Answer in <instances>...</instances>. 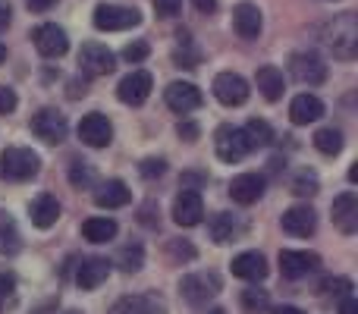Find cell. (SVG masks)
Instances as JSON below:
<instances>
[{"instance_id": "cell-39", "label": "cell", "mask_w": 358, "mask_h": 314, "mask_svg": "<svg viewBox=\"0 0 358 314\" xmlns=\"http://www.w3.org/2000/svg\"><path fill=\"white\" fill-rule=\"evenodd\" d=\"M155 10H157V16L173 19V16H179V10H182V0H155Z\"/></svg>"}, {"instance_id": "cell-50", "label": "cell", "mask_w": 358, "mask_h": 314, "mask_svg": "<svg viewBox=\"0 0 358 314\" xmlns=\"http://www.w3.org/2000/svg\"><path fill=\"white\" fill-rule=\"evenodd\" d=\"M69 314H79V311H69Z\"/></svg>"}, {"instance_id": "cell-44", "label": "cell", "mask_w": 358, "mask_h": 314, "mask_svg": "<svg viewBox=\"0 0 358 314\" xmlns=\"http://www.w3.org/2000/svg\"><path fill=\"white\" fill-rule=\"evenodd\" d=\"M340 314H358V299H355V296H346V299H343Z\"/></svg>"}, {"instance_id": "cell-32", "label": "cell", "mask_w": 358, "mask_h": 314, "mask_svg": "<svg viewBox=\"0 0 358 314\" xmlns=\"http://www.w3.org/2000/svg\"><path fill=\"white\" fill-rule=\"evenodd\" d=\"M120 271H126V273H136V271H142V264H145V252H142V245H126L123 252H120Z\"/></svg>"}, {"instance_id": "cell-21", "label": "cell", "mask_w": 358, "mask_h": 314, "mask_svg": "<svg viewBox=\"0 0 358 314\" xmlns=\"http://www.w3.org/2000/svg\"><path fill=\"white\" fill-rule=\"evenodd\" d=\"M233 29L239 38L255 41V38L261 35V10L255 3H239L233 10Z\"/></svg>"}, {"instance_id": "cell-36", "label": "cell", "mask_w": 358, "mask_h": 314, "mask_svg": "<svg viewBox=\"0 0 358 314\" xmlns=\"http://www.w3.org/2000/svg\"><path fill=\"white\" fill-rule=\"evenodd\" d=\"M69 179H73V185H92V179H94V170L85 164V160H76L73 164V170H69Z\"/></svg>"}, {"instance_id": "cell-43", "label": "cell", "mask_w": 358, "mask_h": 314, "mask_svg": "<svg viewBox=\"0 0 358 314\" xmlns=\"http://www.w3.org/2000/svg\"><path fill=\"white\" fill-rule=\"evenodd\" d=\"M29 3V10L31 13H44V10H50V6L57 3V0H25Z\"/></svg>"}, {"instance_id": "cell-22", "label": "cell", "mask_w": 358, "mask_h": 314, "mask_svg": "<svg viewBox=\"0 0 358 314\" xmlns=\"http://www.w3.org/2000/svg\"><path fill=\"white\" fill-rule=\"evenodd\" d=\"M324 117V101L315 98V94H299L292 98L289 104V120L296 126H308V123H317Z\"/></svg>"}, {"instance_id": "cell-47", "label": "cell", "mask_w": 358, "mask_h": 314, "mask_svg": "<svg viewBox=\"0 0 358 314\" xmlns=\"http://www.w3.org/2000/svg\"><path fill=\"white\" fill-rule=\"evenodd\" d=\"M273 314H305V311H299V308H292V305H283V308H277Z\"/></svg>"}, {"instance_id": "cell-30", "label": "cell", "mask_w": 358, "mask_h": 314, "mask_svg": "<svg viewBox=\"0 0 358 314\" xmlns=\"http://www.w3.org/2000/svg\"><path fill=\"white\" fill-rule=\"evenodd\" d=\"M236 236V220H233V214H217L214 220H210V239L214 242H229Z\"/></svg>"}, {"instance_id": "cell-10", "label": "cell", "mask_w": 358, "mask_h": 314, "mask_svg": "<svg viewBox=\"0 0 358 314\" xmlns=\"http://www.w3.org/2000/svg\"><path fill=\"white\" fill-rule=\"evenodd\" d=\"M79 63L88 76H110L113 66H117V57H113V50H107L104 44L85 41L79 50Z\"/></svg>"}, {"instance_id": "cell-35", "label": "cell", "mask_w": 358, "mask_h": 314, "mask_svg": "<svg viewBox=\"0 0 358 314\" xmlns=\"http://www.w3.org/2000/svg\"><path fill=\"white\" fill-rule=\"evenodd\" d=\"M16 302V277L13 273H0V311H6Z\"/></svg>"}, {"instance_id": "cell-23", "label": "cell", "mask_w": 358, "mask_h": 314, "mask_svg": "<svg viewBox=\"0 0 358 314\" xmlns=\"http://www.w3.org/2000/svg\"><path fill=\"white\" fill-rule=\"evenodd\" d=\"M29 217H31V223H35L38 229H50L57 223V217H60V201L44 192V195H38L35 201H31Z\"/></svg>"}, {"instance_id": "cell-13", "label": "cell", "mask_w": 358, "mask_h": 314, "mask_svg": "<svg viewBox=\"0 0 358 314\" xmlns=\"http://www.w3.org/2000/svg\"><path fill=\"white\" fill-rule=\"evenodd\" d=\"M317 267H321V258H317L315 252H292V248L280 252V273H283L286 280L308 277V273L317 271Z\"/></svg>"}, {"instance_id": "cell-14", "label": "cell", "mask_w": 358, "mask_h": 314, "mask_svg": "<svg viewBox=\"0 0 358 314\" xmlns=\"http://www.w3.org/2000/svg\"><path fill=\"white\" fill-rule=\"evenodd\" d=\"M164 98H167V107L176 113H192L201 107V92H198L192 82H170L167 92H164Z\"/></svg>"}, {"instance_id": "cell-48", "label": "cell", "mask_w": 358, "mask_h": 314, "mask_svg": "<svg viewBox=\"0 0 358 314\" xmlns=\"http://www.w3.org/2000/svg\"><path fill=\"white\" fill-rule=\"evenodd\" d=\"M6 60V48H3V44H0V63H3Z\"/></svg>"}, {"instance_id": "cell-19", "label": "cell", "mask_w": 358, "mask_h": 314, "mask_svg": "<svg viewBox=\"0 0 358 314\" xmlns=\"http://www.w3.org/2000/svg\"><path fill=\"white\" fill-rule=\"evenodd\" d=\"M129 201H132V192L123 179H107V183H101L98 192H94V204H98V208H107V210L126 208Z\"/></svg>"}, {"instance_id": "cell-41", "label": "cell", "mask_w": 358, "mask_h": 314, "mask_svg": "<svg viewBox=\"0 0 358 314\" xmlns=\"http://www.w3.org/2000/svg\"><path fill=\"white\" fill-rule=\"evenodd\" d=\"M324 290H327V292H349V290H352V280H346V277L327 280V283H324Z\"/></svg>"}, {"instance_id": "cell-20", "label": "cell", "mask_w": 358, "mask_h": 314, "mask_svg": "<svg viewBox=\"0 0 358 314\" xmlns=\"http://www.w3.org/2000/svg\"><path fill=\"white\" fill-rule=\"evenodd\" d=\"M229 195H233L236 204H255L261 195H264V179L258 173H242L229 183Z\"/></svg>"}, {"instance_id": "cell-7", "label": "cell", "mask_w": 358, "mask_h": 314, "mask_svg": "<svg viewBox=\"0 0 358 314\" xmlns=\"http://www.w3.org/2000/svg\"><path fill=\"white\" fill-rule=\"evenodd\" d=\"M179 292H182V299L189 305L201 308L220 292V280H217V273H189L182 280V286H179Z\"/></svg>"}, {"instance_id": "cell-1", "label": "cell", "mask_w": 358, "mask_h": 314, "mask_svg": "<svg viewBox=\"0 0 358 314\" xmlns=\"http://www.w3.org/2000/svg\"><path fill=\"white\" fill-rule=\"evenodd\" d=\"M324 44L334 50V57H343V60H352L358 50V19L355 13H340L336 19H330L324 25Z\"/></svg>"}, {"instance_id": "cell-34", "label": "cell", "mask_w": 358, "mask_h": 314, "mask_svg": "<svg viewBox=\"0 0 358 314\" xmlns=\"http://www.w3.org/2000/svg\"><path fill=\"white\" fill-rule=\"evenodd\" d=\"M292 192H296L299 198L315 195V192H317V176H315V173H308V170H302L296 179H292Z\"/></svg>"}, {"instance_id": "cell-38", "label": "cell", "mask_w": 358, "mask_h": 314, "mask_svg": "<svg viewBox=\"0 0 358 314\" xmlns=\"http://www.w3.org/2000/svg\"><path fill=\"white\" fill-rule=\"evenodd\" d=\"M142 176L145 179H155V176H164V170H167V164H164L161 157H148V160H142Z\"/></svg>"}, {"instance_id": "cell-18", "label": "cell", "mask_w": 358, "mask_h": 314, "mask_svg": "<svg viewBox=\"0 0 358 314\" xmlns=\"http://www.w3.org/2000/svg\"><path fill=\"white\" fill-rule=\"evenodd\" d=\"M233 277L239 280H248V283H258V280L267 277V261L261 252H242L233 258Z\"/></svg>"}, {"instance_id": "cell-25", "label": "cell", "mask_w": 358, "mask_h": 314, "mask_svg": "<svg viewBox=\"0 0 358 314\" xmlns=\"http://www.w3.org/2000/svg\"><path fill=\"white\" fill-rule=\"evenodd\" d=\"M255 82H258V92L264 94L267 101H280L286 92V82H283V73L277 66H261L255 73Z\"/></svg>"}, {"instance_id": "cell-42", "label": "cell", "mask_w": 358, "mask_h": 314, "mask_svg": "<svg viewBox=\"0 0 358 314\" xmlns=\"http://www.w3.org/2000/svg\"><path fill=\"white\" fill-rule=\"evenodd\" d=\"M179 136H185V142H195V138H198V126L195 123H179Z\"/></svg>"}, {"instance_id": "cell-5", "label": "cell", "mask_w": 358, "mask_h": 314, "mask_svg": "<svg viewBox=\"0 0 358 314\" xmlns=\"http://www.w3.org/2000/svg\"><path fill=\"white\" fill-rule=\"evenodd\" d=\"M31 132H35L41 142H48V145H60L63 138H66V132H69V123H66V117H63L60 110L44 107V110H38L35 117H31Z\"/></svg>"}, {"instance_id": "cell-33", "label": "cell", "mask_w": 358, "mask_h": 314, "mask_svg": "<svg viewBox=\"0 0 358 314\" xmlns=\"http://www.w3.org/2000/svg\"><path fill=\"white\" fill-rule=\"evenodd\" d=\"M242 305H245V311H252V314L264 311L267 305H271V299H267V290H258V286L245 290V292H242Z\"/></svg>"}, {"instance_id": "cell-29", "label": "cell", "mask_w": 358, "mask_h": 314, "mask_svg": "<svg viewBox=\"0 0 358 314\" xmlns=\"http://www.w3.org/2000/svg\"><path fill=\"white\" fill-rule=\"evenodd\" d=\"M245 136H248V142H252V148H264V145L273 142V129L258 117L245 123Z\"/></svg>"}, {"instance_id": "cell-12", "label": "cell", "mask_w": 358, "mask_h": 314, "mask_svg": "<svg viewBox=\"0 0 358 314\" xmlns=\"http://www.w3.org/2000/svg\"><path fill=\"white\" fill-rule=\"evenodd\" d=\"M214 94L220 104L227 107H239L248 101V82L239 73H220L214 79Z\"/></svg>"}, {"instance_id": "cell-49", "label": "cell", "mask_w": 358, "mask_h": 314, "mask_svg": "<svg viewBox=\"0 0 358 314\" xmlns=\"http://www.w3.org/2000/svg\"><path fill=\"white\" fill-rule=\"evenodd\" d=\"M210 314H223V311H210Z\"/></svg>"}, {"instance_id": "cell-8", "label": "cell", "mask_w": 358, "mask_h": 314, "mask_svg": "<svg viewBox=\"0 0 358 314\" xmlns=\"http://www.w3.org/2000/svg\"><path fill=\"white\" fill-rule=\"evenodd\" d=\"M151 88H155L151 73H145V69H132V73L117 85V98L123 101V104H129V107H138V104L148 101Z\"/></svg>"}, {"instance_id": "cell-26", "label": "cell", "mask_w": 358, "mask_h": 314, "mask_svg": "<svg viewBox=\"0 0 358 314\" xmlns=\"http://www.w3.org/2000/svg\"><path fill=\"white\" fill-rule=\"evenodd\" d=\"M82 236H85L88 242H110L113 236H117V223L110 220V217H92V220L82 223Z\"/></svg>"}, {"instance_id": "cell-37", "label": "cell", "mask_w": 358, "mask_h": 314, "mask_svg": "<svg viewBox=\"0 0 358 314\" xmlns=\"http://www.w3.org/2000/svg\"><path fill=\"white\" fill-rule=\"evenodd\" d=\"M148 54H151V48L145 41H132L123 48V60H129V63H142Z\"/></svg>"}, {"instance_id": "cell-17", "label": "cell", "mask_w": 358, "mask_h": 314, "mask_svg": "<svg viewBox=\"0 0 358 314\" xmlns=\"http://www.w3.org/2000/svg\"><path fill=\"white\" fill-rule=\"evenodd\" d=\"M283 229L292 236H302V239H308L311 233L317 229V214L308 208V204H296V208L283 210Z\"/></svg>"}, {"instance_id": "cell-24", "label": "cell", "mask_w": 358, "mask_h": 314, "mask_svg": "<svg viewBox=\"0 0 358 314\" xmlns=\"http://www.w3.org/2000/svg\"><path fill=\"white\" fill-rule=\"evenodd\" d=\"M107 273H110V261L88 258V261H82L79 273H76V283H79V290H98V286L107 280Z\"/></svg>"}, {"instance_id": "cell-9", "label": "cell", "mask_w": 358, "mask_h": 314, "mask_svg": "<svg viewBox=\"0 0 358 314\" xmlns=\"http://www.w3.org/2000/svg\"><path fill=\"white\" fill-rule=\"evenodd\" d=\"M31 41H35L38 54L48 57V60H57V57H63V54H66V48H69L66 31H63L60 25H54V22L38 25L35 35H31Z\"/></svg>"}, {"instance_id": "cell-15", "label": "cell", "mask_w": 358, "mask_h": 314, "mask_svg": "<svg viewBox=\"0 0 358 314\" xmlns=\"http://www.w3.org/2000/svg\"><path fill=\"white\" fill-rule=\"evenodd\" d=\"M173 220L179 227H198L204 220V204H201V195L192 189L179 192L176 201H173Z\"/></svg>"}, {"instance_id": "cell-4", "label": "cell", "mask_w": 358, "mask_h": 314, "mask_svg": "<svg viewBox=\"0 0 358 314\" xmlns=\"http://www.w3.org/2000/svg\"><path fill=\"white\" fill-rule=\"evenodd\" d=\"M138 22H142V13L132 10V6L101 3L94 10V29L101 31H126V29H136Z\"/></svg>"}, {"instance_id": "cell-2", "label": "cell", "mask_w": 358, "mask_h": 314, "mask_svg": "<svg viewBox=\"0 0 358 314\" xmlns=\"http://www.w3.org/2000/svg\"><path fill=\"white\" fill-rule=\"evenodd\" d=\"M38 166H41V160L31 148H6L3 155H0V179H6V183H25V179H31L38 173Z\"/></svg>"}, {"instance_id": "cell-16", "label": "cell", "mask_w": 358, "mask_h": 314, "mask_svg": "<svg viewBox=\"0 0 358 314\" xmlns=\"http://www.w3.org/2000/svg\"><path fill=\"white\" fill-rule=\"evenodd\" d=\"M334 223L340 233L352 236L358 229V195L355 192H343L334 198Z\"/></svg>"}, {"instance_id": "cell-6", "label": "cell", "mask_w": 358, "mask_h": 314, "mask_svg": "<svg viewBox=\"0 0 358 314\" xmlns=\"http://www.w3.org/2000/svg\"><path fill=\"white\" fill-rule=\"evenodd\" d=\"M214 142H217V157L227 160V164H239V160L252 151V142H248L245 129H236V126H220Z\"/></svg>"}, {"instance_id": "cell-51", "label": "cell", "mask_w": 358, "mask_h": 314, "mask_svg": "<svg viewBox=\"0 0 358 314\" xmlns=\"http://www.w3.org/2000/svg\"><path fill=\"white\" fill-rule=\"evenodd\" d=\"M0 217H6V214H0Z\"/></svg>"}, {"instance_id": "cell-28", "label": "cell", "mask_w": 358, "mask_h": 314, "mask_svg": "<svg viewBox=\"0 0 358 314\" xmlns=\"http://www.w3.org/2000/svg\"><path fill=\"white\" fill-rule=\"evenodd\" d=\"M315 148L321 151V155H340L343 151V132L340 129H317L315 132Z\"/></svg>"}, {"instance_id": "cell-27", "label": "cell", "mask_w": 358, "mask_h": 314, "mask_svg": "<svg viewBox=\"0 0 358 314\" xmlns=\"http://www.w3.org/2000/svg\"><path fill=\"white\" fill-rule=\"evenodd\" d=\"M110 314H157V302L151 296H126L113 305Z\"/></svg>"}, {"instance_id": "cell-31", "label": "cell", "mask_w": 358, "mask_h": 314, "mask_svg": "<svg viewBox=\"0 0 358 314\" xmlns=\"http://www.w3.org/2000/svg\"><path fill=\"white\" fill-rule=\"evenodd\" d=\"M19 252V229L10 217H0V255Z\"/></svg>"}, {"instance_id": "cell-40", "label": "cell", "mask_w": 358, "mask_h": 314, "mask_svg": "<svg viewBox=\"0 0 358 314\" xmlns=\"http://www.w3.org/2000/svg\"><path fill=\"white\" fill-rule=\"evenodd\" d=\"M16 104H19L16 92H13V88H6V85H0V113H13V110H16Z\"/></svg>"}, {"instance_id": "cell-3", "label": "cell", "mask_w": 358, "mask_h": 314, "mask_svg": "<svg viewBox=\"0 0 358 314\" xmlns=\"http://www.w3.org/2000/svg\"><path fill=\"white\" fill-rule=\"evenodd\" d=\"M289 73L302 85H324L327 82V63L315 50H299L289 57Z\"/></svg>"}, {"instance_id": "cell-45", "label": "cell", "mask_w": 358, "mask_h": 314, "mask_svg": "<svg viewBox=\"0 0 358 314\" xmlns=\"http://www.w3.org/2000/svg\"><path fill=\"white\" fill-rule=\"evenodd\" d=\"M192 3H195V10H198V13H214L217 0H192Z\"/></svg>"}, {"instance_id": "cell-46", "label": "cell", "mask_w": 358, "mask_h": 314, "mask_svg": "<svg viewBox=\"0 0 358 314\" xmlns=\"http://www.w3.org/2000/svg\"><path fill=\"white\" fill-rule=\"evenodd\" d=\"M10 25V3H0V31H6Z\"/></svg>"}, {"instance_id": "cell-11", "label": "cell", "mask_w": 358, "mask_h": 314, "mask_svg": "<svg viewBox=\"0 0 358 314\" xmlns=\"http://www.w3.org/2000/svg\"><path fill=\"white\" fill-rule=\"evenodd\" d=\"M79 138L88 148H107L113 142V126L104 113H88L79 123Z\"/></svg>"}]
</instances>
